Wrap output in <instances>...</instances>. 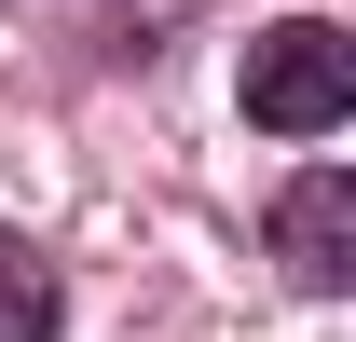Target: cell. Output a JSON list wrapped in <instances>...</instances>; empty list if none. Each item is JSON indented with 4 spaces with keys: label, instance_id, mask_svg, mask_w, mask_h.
<instances>
[{
    "label": "cell",
    "instance_id": "6da1fadb",
    "mask_svg": "<svg viewBox=\"0 0 356 342\" xmlns=\"http://www.w3.org/2000/svg\"><path fill=\"white\" fill-rule=\"evenodd\" d=\"M343 110H356V42L329 14H288L247 42V124L261 137H329Z\"/></svg>",
    "mask_w": 356,
    "mask_h": 342
},
{
    "label": "cell",
    "instance_id": "7a4b0ae2",
    "mask_svg": "<svg viewBox=\"0 0 356 342\" xmlns=\"http://www.w3.org/2000/svg\"><path fill=\"white\" fill-rule=\"evenodd\" d=\"M274 260H288L302 301H343L356 288V178L343 165H302L288 192H274Z\"/></svg>",
    "mask_w": 356,
    "mask_h": 342
},
{
    "label": "cell",
    "instance_id": "3957f363",
    "mask_svg": "<svg viewBox=\"0 0 356 342\" xmlns=\"http://www.w3.org/2000/svg\"><path fill=\"white\" fill-rule=\"evenodd\" d=\"M55 315H69V288H55V260L0 219V342H55Z\"/></svg>",
    "mask_w": 356,
    "mask_h": 342
}]
</instances>
